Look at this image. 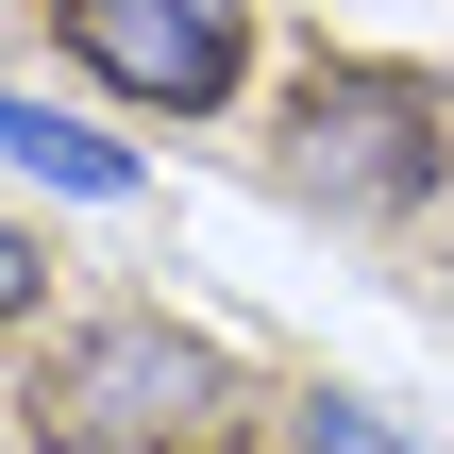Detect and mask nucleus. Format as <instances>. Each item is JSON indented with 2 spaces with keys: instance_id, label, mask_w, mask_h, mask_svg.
Returning <instances> with one entry per match:
<instances>
[{
  "instance_id": "nucleus-1",
  "label": "nucleus",
  "mask_w": 454,
  "mask_h": 454,
  "mask_svg": "<svg viewBox=\"0 0 454 454\" xmlns=\"http://www.w3.org/2000/svg\"><path fill=\"white\" fill-rule=\"evenodd\" d=\"M236 404H253V371L168 303H84L17 371V438L34 454H219Z\"/></svg>"
},
{
  "instance_id": "nucleus-2",
  "label": "nucleus",
  "mask_w": 454,
  "mask_h": 454,
  "mask_svg": "<svg viewBox=\"0 0 454 454\" xmlns=\"http://www.w3.org/2000/svg\"><path fill=\"white\" fill-rule=\"evenodd\" d=\"M286 185L320 219H421L454 185V84L438 67H303L286 101Z\"/></svg>"
},
{
  "instance_id": "nucleus-3",
  "label": "nucleus",
  "mask_w": 454,
  "mask_h": 454,
  "mask_svg": "<svg viewBox=\"0 0 454 454\" xmlns=\"http://www.w3.org/2000/svg\"><path fill=\"white\" fill-rule=\"evenodd\" d=\"M51 34L135 101V118H219L253 67V0H51Z\"/></svg>"
},
{
  "instance_id": "nucleus-4",
  "label": "nucleus",
  "mask_w": 454,
  "mask_h": 454,
  "mask_svg": "<svg viewBox=\"0 0 454 454\" xmlns=\"http://www.w3.org/2000/svg\"><path fill=\"white\" fill-rule=\"evenodd\" d=\"M0 152H17V168H51V185H84V202H118V185H135V152H118V135H84V118H51V101H0Z\"/></svg>"
},
{
  "instance_id": "nucleus-5",
  "label": "nucleus",
  "mask_w": 454,
  "mask_h": 454,
  "mask_svg": "<svg viewBox=\"0 0 454 454\" xmlns=\"http://www.w3.org/2000/svg\"><path fill=\"white\" fill-rule=\"evenodd\" d=\"M286 454H421V438H404V421H371L354 387H303V404H286Z\"/></svg>"
},
{
  "instance_id": "nucleus-6",
  "label": "nucleus",
  "mask_w": 454,
  "mask_h": 454,
  "mask_svg": "<svg viewBox=\"0 0 454 454\" xmlns=\"http://www.w3.org/2000/svg\"><path fill=\"white\" fill-rule=\"evenodd\" d=\"M34 303H51V236H17V219H0V320H34Z\"/></svg>"
}]
</instances>
